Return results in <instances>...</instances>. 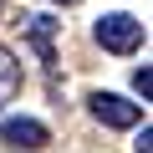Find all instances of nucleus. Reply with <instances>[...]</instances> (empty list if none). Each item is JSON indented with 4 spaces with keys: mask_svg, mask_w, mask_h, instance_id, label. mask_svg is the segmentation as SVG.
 <instances>
[{
    "mask_svg": "<svg viewBox=\"0 0 153 153\" xmlns=\"http://www.w3.org/2000/svg\"><path fill=\"white\" fill-rule=\"evenodd\" d=\"M97 46H102V51H117V56L138 51V46H143V21H133L128 10L102 16V21H97Z\"/></svg>",
    "mask_w": 153,
    "mask_h": 153,
    "instance_id": "nucleus-1",
    "label": "nucleus"
},
{
    "mask_svg": "<svg viewBox=\"0 0 153 153\" xmlns=\"http://www.w3.org/2000/svg\"><path fill=\"white\" fill-rule=\"evenodd\" d=\"M87 102H92V117L107 123V128H133V123L143 117V107L128 102V97H117V92H92Z\"/></svg>",
    "mask_w": 153,
    "mask_h": 153,
    "instance_id": "nucleus-2",
    "label": "nucleus"
},
{
    "mask_svg": "<svg viewBox=\"0 0 153 153\" xmlns=\"http://www.w3.org/2000/svg\"><path fill=\"white\" fill-rule=\"evenodd\" d=\"M0 138H5L10 148H46V143H51L46 123H36V117H5V128H0Z\"/></svg>",
    "mask_w": 153,
    "mask_h": 153,
    "instance_id": "nucleus-3",
    "label": "nucleus"
},
{
    "mask_svg": "<svg viewBox=\"0 0 153 153\" xmlns=\"http://www.w3.org/2000/svg\"><path fill=\"white\" fill-rule=\"evenodd\" d=\"M61 21H51V16H26V36H31V46H36V56L51 66L56 61V46H51V31H56Z\"/></svg>",
    "mask_w": 153,
    "mask_h": 153,
    "instance_id": "nucleus-4",
    "label": "nucleus"
},
{
    "mask_svg": "<svg viewBox=\"0 0 153 153\" xmlns=\"http://www.w3.org/2000/svg\"><path fill=\"white\" fill-rule=\"evenodd\" d=\"M16 92H21V61H16L5 46H0V107H5Z\"/></svg>",
    "mask_w": 153,
    "mask_h": 153,
    "instance_id": "nucleus-5",
    "label": "nucleus"
},
{
    "mask_svg": "<svg viewBox=\"0 0 153 153\" xmlns=\"http://www.w3.org/2000/svg\"><path fill=\"white\" fill-rule=\"evenodd\" d=\"M133 87H138V92H143V97H148V92H153V71H148V66H138V71H133Z\"/></svg>",
    "mask_w": 153,
    "mask_h": 153,
    "instance_id": "nucleus-6",
    "label": "nucleus"
},
{
    "mask_svg": "<svg viewBox=\"0 0 153 153\" xmlns=\"http://www.w3.org/2000/svg\"><path fill=\"white\" fill-rule=\"evenodd\" d=\"M138 153H153V128L143 123V138H138Z\"/></svg>",
    "mask_w": 153,
    "mask_h": 153,
    "instance_id": "nucleus-7",
    "label": "nucleus"
},
{
    "mask_svg": "<svg viewBox=\"0 0 153 153\" xmlns=\"http://www.w3.org/2000/svg\"><path fill=\"white\" fill-rule=\"evenodd\" d=\"M56 5H76V0H56Z\"/></svg>",
    "mask_w": 153,
    "mask_h": 153,
    "instance_id": "nucleus-8",
    "label": "nucleus"
}]
</instances>
